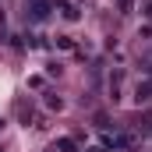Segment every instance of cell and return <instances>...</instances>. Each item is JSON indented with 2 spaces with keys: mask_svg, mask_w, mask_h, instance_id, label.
Here are the masks:
<instances>
[{
  "mask_svg": "<svg viewBox=\"0 0 152 152\" xmlns=\"http://www.w3.org/2000/svg\"><path fill=\"white\" fill-rule=\"evenodd\" d=\"M46 14H50V0H32V18H36V21H42Z\"/></svg>",
  "mask_w": 152,
  "mask_h": 152,
  "instance_id": "obj_1",
  "label": "cell"
},
{
  "mask_svg": "<svg viewBox=\"0 0 152 152\" xmlns=\"http://www.w3.org/2000/svg\"><path fill=\"white\" fill-rule=\"evenodd\" d=\"M57 11H60V14H64V18H67V21H75V18H78V11H75V7H71V4H60V7H57Z\"/></svg>",
  "mask_w": 152,
  "mask_h": 152,
  "instance_id": "obj_2",
  "label": "cell"
},
{
  "mask_svg": "<svg viewBox=\"0 0 152 152\" xmlns=\"http://www.w3.org/2000/svg\"><path fill=\"white\" fill-rule=\"evenodd\" d=\"M57 149H60V152H75V142H71V138H60Z\"/></svg>",
  "mask_w": 152,
  "mask_h": 152,
  "instance_id": "obj_3",
  "label": "cell"
}]
</instances>
